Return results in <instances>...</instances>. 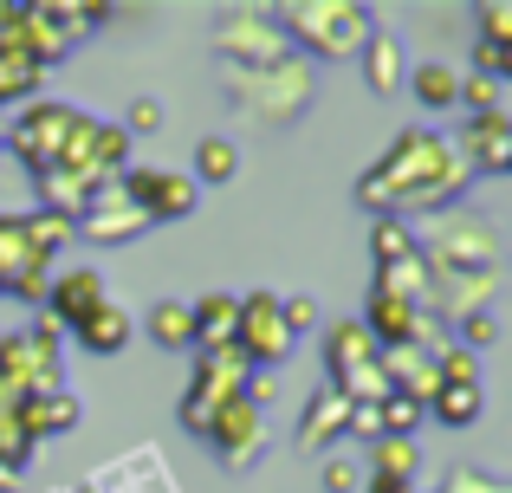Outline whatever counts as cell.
<instances>
[{
  "mask_svg": "<svg viewBox=\"0 0 512 493\" xmlns=\"http://www.w3.org/2000/svg\"><path fill=\"white\" fill-rule=\"evenodd\" d=\"M467 182H474V169L454 156V143L441 130L415 124L396 130V143L357 176V208L376 221H428L441 208H461Z\"/></svg>",
  "mask_w": 512,
  "mask_h": 493,
  "instance_id": "obj_1",
  "label": "cell"
},
{
  "mask_svg": "<svg viewBox=\"0 0 512 493\" xmlns=\"http://www.w3.org/2000/svg\"><path fill=\"white\" fill-rule=\"evenodd\" d=\"M409 228H415V247H422L435 286L441 279H487V273H500V234H493V221L474 215V208H441V215L409 221Z\"/></svg>",
  "mask_w": 512,
  "mask_h": 493,
  "instance_id": "obj_2",
  "label": "cell"
},
{
  "mask_svg": "<svg viewBox=\"0 0 512 493\" xmlns=\"http://www.w3.org/2000/svg\"><path fill=\"white\" fill-rule=\"evenodd\" d=\"M273 26L292 39L299 59L312 52V59H325V65H344L370 46L376 13L357 7V0H286V7H273Z\"/></svg>",
  "mask_w": 512,
  "mask_h": 493,
  "instance_id": "obj_3",
  "label": "cell"
},
{
  "mask_svg": "<svg viewBox=\"0 0 512 493\" xmlns=\"http://www.w3.org/2000/svg\"><path fill=\"white\" fill-rule=\"evenodd\" d=\"M318 98V72L312 59L292 52L286 65H266V72H227V104L240 117H253L260 130H292Z\"/></svg>",
  "mask_w": 512,
  "mask_h": 493,
  "instance_id": "obj_4",
  "label": "cell"
},
{
  "mask_svg": "<svg viewBox=\"0 0 512 493\" xmlns=\"http://www.w3.org/2000/svg\"><path fill=\"white\" fill-rule=\"evenodd\" d=\"M72 124H78V104H59V98H26L20 111H13L7 124H0V150H7L13 163L26 169V176H46V169H59Z\"/></svg>",
  "mask_w": 512,
  "mask_h": 493,
  "instance_id": "obj_5",
  "label": "cell"
},
{
  "mask_svg": "<svg viewBox=\"0 0 512 493\" xmlns=\"http://www.w3.org/2000/svg\"><path fill=\"white\" fill-rule=\"evenodd\" d=\"M247 377H253V370H247V357H240V351H195V377H188V396H182V409H175L182 429L188 435H208V422L234 403Z\"/></svg>",
  "mask_w": 512,
  "mask_h": 493,
  "instance_id": "obj_6",
  "label": "cell"
},
{
  "mask_svg": "<svg viewBox=\"0 0 512 493\" xmlns=\"http://www.w3.org/2000/svg\"><path fill=\"white\" fill-rule=\"evenodd\" d=\"M214 52L227 59V72H266L292 59V39L273 26V13H227L214 26Z\"/></svg>",
  "mask_w": 512,
  "mask_h": 493,
  "instance_id": "obj_7",
  "label": "cell"
},
{
  "mask_svg": "<svg viewBox=\"0 0 512 493\" xmlns=\"http://www.w3.org/2000/svg\"><path fill=\"white\" fill-rule=\"evenodd\" d=\"M234 351L247 357V370H273V364H286V357H292V331L279 325V292H266V286L240 292Z\"/></svg>",
  "mask_w": 512,
  "mask_h": 493,
  "instance_id": "obj_8",
  "label": "cell"
},
{
  "mask_svg": "<svg viewBox=\"0 0 512 493\" xmlns=\"http://www.w3.org/2000/svg\"><path fill=\"white\" fill-rule=\"evenodd\" d=\"M124 195L137 202V215L150 221V228H163V221H188L201 202V189L188 176H175V169H124Z\"/></svg>",
  "mask_w": 512,
  "mask_h": 493,
  "instance_id": "obj_9",
  "label": "cell"
},
{
  "mask_svg": "<svg viewBox=\"0 0 512 493\" xmlns=\"http://www.w3.org/2000/svg\"><path fill=\"white\" fill-rule=\"evenodd\" d=\"M137 234H150V221L137 215V202L124 195V182H104L72 221V241H91V247H124V241H137Z\"/></svg>",
  "mask_w": 512,
  "mask_h": 493,
  "instance_id": "obj_10",
  "label": "cell"
},
{
  "mask_svg": "<svg viewBox=\"0 0 512 493\" xmlns=\"http://www.w3.org/2000/svg\"><path fill=\"white\" fill-rule=\"evenodd\" d=\"M201 442L221 455V468L227 474H247L253 461H260V442H266V422H260V409L247 403V396H234V403L221 409V416L208 422V435Z\"/></svg>",
  "mask_w": 512,
  "mask_h": 493,
  "instance_id": "obj_11",
  "label": "cell"
},
{
  "mask_svg": "<svg viewBox=\"0 0 512 493\" xmlns=\"http://www.w3.org/2000/svg\"><path fill=\"white\" fill-rule=\"evenodd\" d=\"M474 176H506L512 169V111H480L461 117V137H448Z\"/></svg>",
  "mask_w": 512,
  "mask_h": 493,
  "instance_id": "obj_12",
  "label": "cell"
},
{
  "mask_svg": "<svg viewBox=\"0 0 512 493\" xmlns=\"http://www.w3.org/2000/svg\"><path fill=\"white\" fill-rule=\"evenodd\" d=\"M98 305H111V292H104V273L98 266H65V273H52V292H46V318L59 331H78Z\"/></svg>",
  "mask_w": 512,
  "mask_h": 493,
  "instance_id": "obj_13",
  "label": "cell"
},
{
  "mask_svg": "<svg viewBox=\"0 0 512 493\" xmlns=\"http://www.w3.org/2000/svg\"><path fill=\"white\" fill-rule=\"evenodd\" d=\"M344 416H350V403L331 390V383H318V390L305 396L299 422H292V435H299V455H325L331 442H344Z\"/></svg>",
  "mask_w": 512,
  "mask_h": 493,
  "instance_id": "obj_14",
  "label": "cell"
},
{
  "mask_svg": "<svg viewBox=\"0 0 512 493\" xmlns=\"http://www.w3.org/2000/svg\"><path fill=\"white\" fill-rule=\"evenodd\" d=\"M376 357H383V351H376V338L357 325V318H338V325L325 331V383H331V390L350 383L357 370H370Z\"/></svg>",
  "mask_w": 512,
  "mask_h": 493,
  "instance_id": "obj_15",
  "label": "cell"
},
{
  "mask_svg": "<svg viewBox=\"0 0 512 493\" xmlns=\"http://www.w3.org/2000/svg\"><path fill=\"white\" fill-rule=\"evenodd\" d=\"M13 422H20V435L26 442H52V435H65V429H78V396L72 390H46V396H20L13 403Z\"/></svg>",
  "mask_w": 512,
  "mask_h": 493,
  "instance_id": "obj_16",
  "label": "cell"
},
{
  "mask_svg": "<svg viewBox=\"0 0 512 493\" xmlns=\"http://www.w3.org/2000/svg\"><path fill=\"white\" fill-rule=\"evenodd\" d=\"M376 364H383V377H389V390L396 396H409V403H422L428 409V396H435V357L422 351V344H396V351H383L376 357Z\"/></svg>",
  "mask_w": 512,
  "mask_h": 493,
  "instance_id": "obj_17",
  "label": "cell"
},
{
  "mask_svg": "<svg viewBox=\"0 0 512 493\" xmlns=\"http://www.w3.org/2000/svg\"><path fill=\"white\" fill-rule=\"evenodd\" d=\"M234 318H240V292H201V299L188 305L195 351H234Z\"/></svg>",
  "mask_w": 512,
  "mask_h": 493,
  "instance_id": "obj_18",
  "label": "cell"
},
{
  "mask_svg": "<svg viewBox=\"0 0 512 493\" xmlns=\"http://www.w3.org/2000/svg\"><path fill=\"white\" fill-rule=\"evenodd\" d=\"M357 65H363V85H370L376 98L402 91V78H409V65H402V39H396V33H383V26H376L370 46L357 52Z\"/></svg>",
  "mask_w": 512,
  "mask_h": 493,
  "instance_id": "obj_19",
  "label": "cell"
},
{
  "mask_svg": "<svg viewBox=\"0 0 512 493\" xmlns=\"http://www.w3.org/2000/svg\"><path fill=\"white\" fill-rule=\"evenodd\" d=\"M72 338H78V344H85V351H91V357H117V351H124V344H130V338H137V318H130V312H124V305H98V312H91V318H85V325H78V331H72Z\"/></svg>",
  "mask_w": 512,
  "mask_h": 493,
  "instance_id": "obj_20",
  "label": "cell"
},
{
  "mask_svg": "<svg viewBox=\"0 0 512 493\" xmlns=\"http://www.w3.org/2000/svg\"><path fill=\"white\" fill-rule=\"evenodd\" d=\"M20 46L33 52L39 65H59L65 52H72V39L52 26V13H46V0H20Z\"/></svg>",
  "mask_w": 512,
  "mask_h": 493,
  "instance_id": "obj_21",
  "label": "cell"
},
{
  "mask_svg": "<svg viewBox=\"0 0 512 493\" xmlns=\"http://www.w3.org/2000/svg\"><path fill=\"white\" fill-rule=\"evenodd\" d=\"M39 78H46V65L33 59L26 46H0V111H20L26 98H39Z\"/></svg>",
  "mask_w": 512,
  "mask_h": 493,
  "instance_id": "obj_22",
  "label": "cell"
},
{
  "mask_svg": "<svg viewBox=\"0 0 512 493\" xmlns=\"http://www.w3.org/2000/svg\"><path fill=\"white\" fill-rule=\"evenodd\" d=\"M480 383H435V396H428V416L441 422V429H474L480 422Z\"/></svg>",
  "mask_w": 512,
  "mask_h": 493,
  "instance_id": "obj_23",
  "label": "cell"
},
{
  "mask_svg": "<svg viewBox=\"0 0 512 493\" xmlns=\"http://www.w3.org/2000/svg\"><path fill=\"white\" fill-rule=\"evenodd\" d=\"M409 91L428 104V111H454V98H461V72L441 65V59H428V65H415V72H409Z\"/></svg>",
  "mask_w": 512,
  "mask_h": 493,
  "instance_id": "obj_24",
  "label": "cell"
},
{
  "mask_svg": "<svg viewBox=\"0 0 512 493\" xmlns=\"http://www.w3.org/2000/svg\"><path fill=\"white\" fill-rule=\"evenodd\" d=\"M234 176H240V143L234 137H201L195 143V176L188 182L201 189V182H234Z\"/></svg>",
  "mask_w": 512,
  "mask_h": 493,
  "instance_id": "obj_25",
  "label": "cell"
},
{
  "mask_svg": "<svg viewBox=\"0 0 512 493\" xmlns=\"http://www.w3.org/2000/svg\"><path fill=\"white\" fill-rule=\"evenodd\" d=\"M150 338L163 351H195V325H188V299H156L150 305Z\"/></svg>",
  "mask_w": 512,
  "mask_h": 493,
  "instance_id": "obj_26",
  "label": "cell"
},
{
  "mask_svg": "<svg viewBox=\"0 0 512 493\" xmlns=\"http://www.w3.org/2000/svg\"><path fill=\"white\" fill-rule=\"evenodd\" d=\"M20 234H26V253H33V260H59V247L72 241V221L46 215V208H26V215H20Z\"/></svg>",
  "mask_w": 512,
  "mask_h": 493,
  "instance_id": "obj_27",
  "label": "cell"
},
{
  "mask_svg": "<svg viewBox=\"0 0 512 493\" xmlns=\"http://www.w3.org/2000/svg\"><path fill=\"white\" fill-rule=\"evenodd\" d=\"M370 448L376 455H370L363 474H389V481H415V474H422V448L402 442V435H383V442H370Z\"/></svg>",
  "mask_w": 512,
  "mask_h": 493,
  "instance_id": "obj_28",
  "label": "cell"
},
{
  "mask_svg": "<svg viewBox=\"0 0 512 493\" xmlns=\"http://www.w3.org/2000/svg\"><path fill=\"white\" fill-rule=\"evenodd\" d=\"M415 253H422V247H415L409 221H376V228H370V260L376 266H402V260H415Z\"/></svg>",
  "mask_w": 512,
  "mask_h": 493,
  "instance_id": "obj_29",
  "label": "cell"
},
{
  "mask_svg": "<svg viewBox=\"0 0 512 493\" xmlns=\"http://www.w3.org/2000/svg\"><path fill=\"white\" fill-rule=\"evenodd\" d=\"M454 111L461 117H480V111H506V85L500 78H461V98H454Z\"/></svg>",
  "mask_w": 512,
  "mask_h": 493,
  "instance_id": "obj_30",
  "label": "cell"
},
{
  "mask_svg": "<svg viewBox=\"0 0 512 493\" xmlns=\"http://www.w3.org/2000/svg\"><path fill=\"white\" fill-rule=\"evenodd\" d=\"M33 260V253H26V234H20V215H0V292L13 286V273H20V266ZM52 266V260H46Z\"/></svg>",
  "mask_w": 512,
  "mask_h": 493,
  "instance_id": "obj_31",
  "label": "cell"
},
{
  "mask_svg": "<svg viewBox=\"0 0 512 493\" xmlns=\"http://www.w3.org/2000/svg\"><path fill=\"white\" fill-rule=\"evenodd\" d=\"M13 299H26V305H39V312H46V292H52V266L46 260H26L20 273H13Z\"/></svg>",
  "mask_w": 512,
  "mask_h": 493,
  "instance_id": "obj_32",
  "label": "cell"
},
{
  "mask_svg": "<svg viewBox=\"0 0 512 493\" xmlns=\"http://www.w3.org/2000/svg\"><path fill=\"white\" fill-rule=\"evenodd\" d=\"M448 338L461 344V351H474V357H480L493 338H500V325H493V312H474V318H454V325H448Z\"/></svg>",
  "mask_w": 512,
  "mask_h": 493,
  "instance_id": "obj_33",
  "label": "cell"
},
{
  "mask_svg": "<svg viewBox=\"0 0 512 493\" xmlns=\"http://www.w3.org/2000/svg\"><path fill=\"white\" fill-rule=\"evenodd\" d=\"M318 493H363V468L357 455H331L325 474H318Z\"/></svg>",
  "mask_w": 512,
  "mask_h": 493,
  "instance_id": "obj_34",
  "label": "cell"
},
{
  "mask_svg": "<svg viewBox=\"0 0 512 493\" xmlns=\"http://www.w3.org/2000/svg\"><path fill=\"white\" fill-rule=\"evenodd\" d=\"M117 130H124L130 143L156 137V130H163V104H156V98H130V111H124V124H117Z\"/></svg>",
  "mask_w": 512,
  "mask_h": 493,
  "instance_id": "obj_35",
  "label": "cell"
},
{
  "mask_svg": "<svg viewBox=\"0 0 512 493\" xmlns=\"http://www.w3.org/2000/svg\"><path fill=\"white\" fill-rule=\"evenodd\" d=\"M279 325H286L292 338H299V331H312V325H318V299H312V292H292V299H279Z\"/></svg>",
  "mask_w": 512,
  "mask_h": 493,
  "instance_id": "obj_36",
  "label": "cell"
},
{
  "mask_svg": "<svg viewBox=\"0 0 512 493\" xmlns=\"http://www.w3.org/2000/svg\"><path fill=\"white\" fill-rule=\"evenodd\" d=\"M474 20H480V39H487V46H512V7L493 0V7H474Z\"/></svg>",
  "mask_w": 512,
  "mask_h": 493,
  "instance_id": "obj_37",
  "label": "cell"
},
{
  "mask_svg": "<svg viewBox=\"0 0 512 493\" xmlns=\"http://www.w3.org/2000/svg\"><path fill=\"white\" fill-rule=\"evenodd\" d=\"M474 78H512V46H487V39H480L474 46Z\"/></svg>",
  "mask_w": 512,
  "mask_h": 493,
  "instance_id": "obj_38",
  "label": "cell"
},
{
  "mask_svg": "<svg viewBox=\"0 0 512 493\" xmlns=\"http://www.w3.org/2000/svg\"><path fill=\"white\" fill-rule=\"evenodd\" d=\"M357 435V442H383V416H376V403H350L344 416V442Z\"/></svg>",
  "mask_w": 512,
  "mask_h": 493,
  "instance_id": "obj_39",
  "label": "cell"
},
{
  "mask_svg": "<svg viewBox=\"0 0 512 493\" xmlns=\"http://www.w3.org/2000/svg\"><path fill=\"white\" fill-rule=\"evenodd\" d=\"M0 493H20V468H7V461H0Z\"/></svg>",
  "mask_w": 512,
  "mask_h": 493,
  "instance_id": "obj_40",
  "label": "cell"
},
{
  "mask_svg": "<svg viewBox=\"0 0 512 493\" xmlns=\"http://www.w3.org/2000/svg\"><path fill=\"white\" fill-rule=\"evenodd\" d=\"M0 338H7V331H0Z\"/></svg>",
  "mask_w": 512,
  "mask_h": 493,
  "instance_id": "obj_41",
  "label": "cell"
},
{
  "mask_svg": "<svg viewBox=\"0 0 512 493\" xmlns=\"http://www.w3.org/2000/svg\"><path fill=\"white\" fill-rule=\"evenodd\" d=\"M0 156H7V150H0Z\"/></svg>",
  "mask_w": 512,
  "mask_h": 493,
  "instance_id": "obj_42",
  "label": "cell"
}]
</instances>
